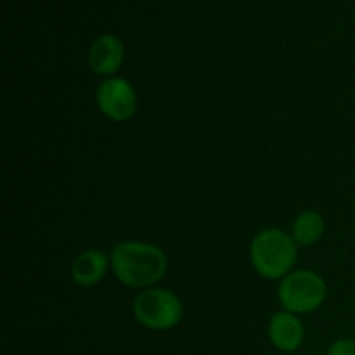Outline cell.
Listing matches in <instances>:
<instances>
[{"label": "cell", "mask_w": 355, "mask_h": 355, "mask_svg": "<svg viewBox=\"0 0 355 355\" xmlns=\"http://www.w3.org/2000/svg\"><path fill=\"white\" fill-rule=\"evenodd\" d=\"M111 270L128 288L155 286L168 270V259L159 246L144 241H120L111 248Z\"/></svg>", "instance_id": "6da1fadb"}, {"label": "cell", "mask_w": 355, "mask_h": 355, "mask_svg": "<svg viewBox=\"0 0 355 355\" xmlns=\"http://www.w3.org/2000/svg\"><path fill=\"white\" fill-rule=\"evenodd\" d=\"M298 259V245L291 234L269 227L255 234L250 245V262L263 279H283L293 272Z\"/></svg>", "instance_id": "7a4b0ae2"}, {"label": "cell", "mask_w": 355, "mask_h": 355, "mask_svg": "<svg viewBox=\"0 0 355 355\" xmlns=\"http://www.w3.org/2000/svg\"><path fill=\"white\" fill-rule=\"evenodd\" d=\"M328 297V284L321 274L311 269H298L281 279L277 298L283 311L291 314H311L322 307Z\"/></svg>", "instance_id": "3957f363"}, {"label": "cell", "mask_w": 355, "mask_h": 355, "mask_svg": "<svg viewBox=\"0 0 355 355\" xmlns=\"http://www.w3.org/2000/svg\"><path fill=\"white\" fill-rule=\"evenodd\" d=\"M135 321L153 331H166L182 321L184 305L177 293L166 288H148L135 297L132 305Z\"/></svg>", "instance_id": "277c9868"}, {"label": "cell", "mask_w": 355, "mask_h": 355, "mask_svg": "<svg viewBox=\"0 0 355 355\" xmlns=\"http://www.w3.org/2000/svg\"><path fill=\"white\" fill-rule=\"evenodd\" d=\"M96 101L101 113L116 123L130 120L139 103L134 85L121 76L104 78L96 90Z\"/></svg>", "instance_id": "5b68a950"}, {"label": "cell", "mask_w": 355, "mask_h": 355, "mask_svg": "<svg viewBox=\"0 0 355 355\" xmlns=\"http://www.w3.org/2000/svg\"><path fill=\"white\" fill-rule=\"evenodd\" d=\"M269 340L281 352H295L304 345L305 326L297 314L276 312L269 321Z\"/></svg>", "instance_id": "8992f818"}, {"label": "cell", "mask_w": 355, "mask_h": 355, "mask_svg": "<svg viewBox=\"0 0 355 355\" xmlns=\"http://www.w3.org/2000/svg\"><path fill=\"white\" fill-rule=\"evenodd\" d=\"M125 47L114 35H103L92 44L89 52V64L92 71L99 76H114V73L123 66Z\"/></svg>", "instance_id": "52a82bcc"}, {"label": "cell", "mask_w": 355, "mask_h": 355, "mask_svg": "<svg viewBox=\"0 0 355 355\" xmlns=\"http://www.w3.org/2000/svg\"><path fill=\"white\" fill-rule=\"evenodd\" d=\"M111 260L103 250L89 248L80 253L71 266V277L76 286L92 288L106 277Z\"/></svg>", "instance_id": "ba28073f"}, {"label": "cell", "mask_w": 355, "mask_h": 355, "mask_svg": "<svg viewBox=\"0 0 355 355\" xmlns=\"http://www.w3.org/2000/svg\"><path fill=\"white\" fill-rule=\"evenodd\" d=\"M324 217L315 210H305L293 220L291 225V238L298 246H312L321 241L324 234Z\"/></svg>", "instance_id": "9c48e42d"}, {"label": "cell", "mask_w": 355, "mask_h": 355, "mask_svg": "<svg viewBox=\"0 0 355 355\" xmlns=\"http://www.w3.org/2000/svg\"><path fill=\"white\" fill-rule=\"evenodd\" d=\"M326 355H355V340L354 338H340L329 345Z\"/></svg>", "instance_id": "30bf717a"}]
</instances>
